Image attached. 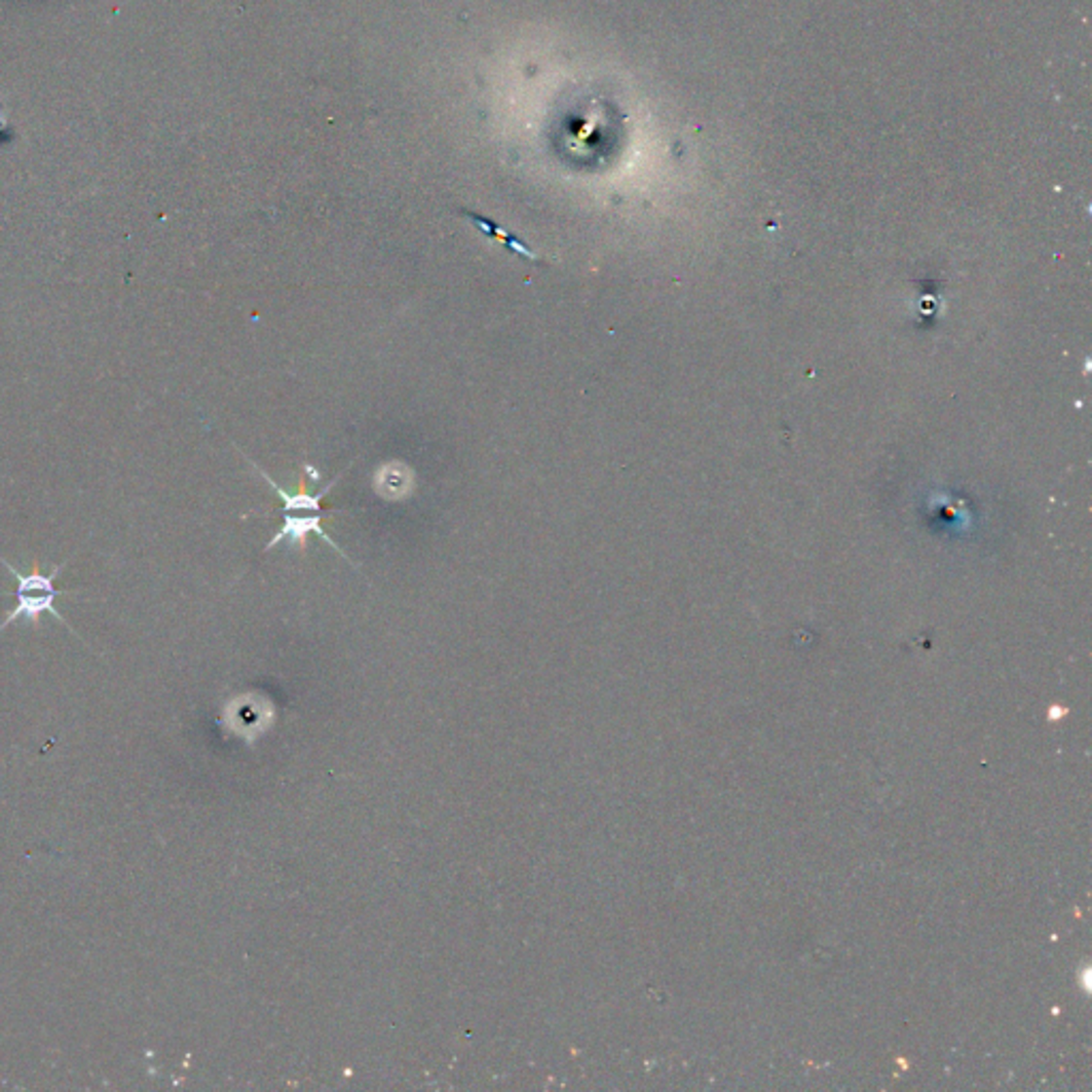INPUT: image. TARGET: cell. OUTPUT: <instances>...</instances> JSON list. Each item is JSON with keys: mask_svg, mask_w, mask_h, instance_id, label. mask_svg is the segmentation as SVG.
Listing matches in <instances>:
<instances>
[{"mask_svg": "<svg viewBox=\"0 0 1092 1092\" xmlns=\"http://www.w3.org/2000/svg\"><path fill=\"white\" fill-rule=\"evenodd\" d=\"M254 468L258 470V474H261V476L269 482V485H272V489L278 493V498L282 500V510H280V514H282V525H280L276 536H274L272 540H269L267 550H269V548H274V546L280 545V543H284V540H292V543L299 545L301 548H306L308 536H310V534H317L319 538L324 540L326 545L333 546V548L337 550V553H340L342 557H346V555L342 553V548L333 543V538L326 536V532H324L322 525H320V523H322V516L333 514V510H324V508H322V500H324L326 495H329V491L337 485V480L342 478V474L337 476V478H333V480L329 482V485H326L320 493L312 495V493H308V489H306V480H301L299 493H288L286 489L280 487L278 482H276L272 476H269L265 470H261L256 464H254Z\"/></svg>", "mask_w": 1092, "mask_h": 1092, "instance_id": "cell-1", "label": "cell"}, {"mask_svg": "<svg viewBox=\"0 0 1092 1092\" xmlns=\"http://www.w3.org/2000/svg\"><path fill=\"white\" fill-rule=\"evenodd\" d=\"M0 564L9 570V574L16 581V589L11 591V595L16 598V606L11 608V613L5 617V621L0 623V632L7 629L11 623L19 621V619H26L28 623L39 625L43 613L54 615L60 623L69 627V623L64 621V617L54 608L56 598H60L64 593L62 589L56 587L54 581L60 577L66 561L60 566H56L52 572H43L39 568V561H35V566H32L30 572H19L18 568L11 566L5 557H0Z\"/></svg>", "mask_w": 1092, "mask_h": 1092, "instance_id": "cell-2", "label": "cell"}, {"mask_svg": "<svg viewBox=\"0 0 1092 1092\" xmlns=\"http://www.w3.org/2000/svg\"><path fill=\"white\" fill-rule=\"evenodd\" d=\"M461 216L468 218L480 233H485V235H489V238H493V240H498L500 244H504L506 247H508L510 252L519 254V256L527 258V261H532V263H540V256L532 250V247H529L521 238H516V235L510 233L508 229L500 227L498 222H493L491 218L480 216V213L470 211V209H461Z\"/></svg>", "mask_w": 1092, "mask_h": 1092, "instance_id": "cell-3", "label": "cell"}]
</instances>
